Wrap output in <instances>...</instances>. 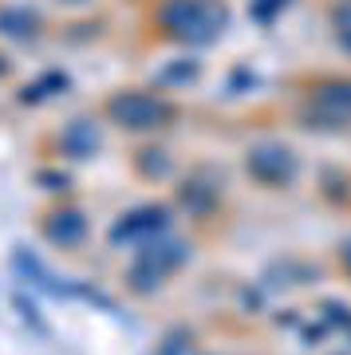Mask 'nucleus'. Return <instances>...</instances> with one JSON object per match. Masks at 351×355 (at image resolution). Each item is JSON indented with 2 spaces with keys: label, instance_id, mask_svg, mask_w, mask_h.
<instances>
[{
  "label": "nucleus",
  "instance_id": "f257e3e1",
  "mask_svg": "<svg viewBox=\"0 0 351 355\" xmlns=\"http://www.w3.org/2000/svg\"><path fill=\"white\" fill-rule=\"evenodd\" d=\"M336 28H339V36H343V44L351 48V8H343V12L336 16Z\"/></svg>",
  "mask_w": 351,
  "mask_h": 355
}]
</instances>
